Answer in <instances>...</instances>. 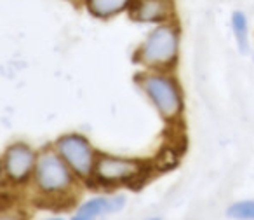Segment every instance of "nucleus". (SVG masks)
I'll list each match as a JSON object with an SVG mask.
<instances>
[{
  "instance_id": "obj_12",
  "label": "nucleus",
  "mask_w": 254,
  "mask_h": 220,
  "mask_svg": "<svg viewBox=\"0 0 254 220\" xmlns=\"http://www.w3.org/2000/svg\"><path fill=\"white\" fill-rule=\"evenodd\" d=\"M0 220H26V217L19 212H4L0 213Z\"/></svg>"
},
{
  "instance_id": "obj_9",
  "label": "nucleus",
  "mask_w": 254,
  "mask_h": 220,
  "mask_svg": "<svg viewBox=\"0 0 254 220\" xmlns=\"http://www.w3.org/2000/svg\"><path fill=\"white\" fill-rule=\"evenodd\" d=\"M132 0H84V7L96 19L108 21L120 14H127Z\"/></svg>"
},
{
  "instance_id": "obj_3",
  "label": "nucleus",
  "mask_w": 254,
  "mask_h": 220,
  "mask_svg": "<svg viewBox=\"0 0 254 220\" xmlns=\"http://www.w3.org/2000/svg\"><path fill=\"white\" fill-rule=\"evenodd\" d=\"M134 84L166 124L181 122L185 114V93L174 72L139 70L134 75Z\"/></svg>"
},
{
  "instance_id": "obj_11",
  "label": "nucleus",
  "mask_w": 254,
  "mask_h": 220,
  "mask_svg": "<svg viewBox=\"0 0 254 220\" xmlns=\"http://www.w3.org/2000/svg\"><path fill=\"white\" fill-rule=\"evenodd\" d=\"M226 217L232 220H254V199H242L228 206Z\"/></svg>"
},
{
  "instance_id": "obj_8",
  "label": "nucleus",
  "mask_w": 254,
  "mask_h": 220,
  "mask_svg": "<svg viewBox=\"0 0 254 220\" xmlns=\"http://www.w3.org/2000/svg\"><path fill=\"white\" fill-rule=\"evenodd\" d=\"M127 205L126 196L112 194V196H92V198L82 201L73 210L70 220H99L108 213H117Z\"/></svg>"
},
{
  "instance_id": "obj_5",
  "label": "nucleus",
  "mask_w": 254,
  "mask_h": 220,
  "mask_svg": "<svg viewBox=\"0 0 254 220\" xmlns=\"http://www.w3.org/2000/svg\"><path fill=\"white\" fill-rule=\"evenodd\" d=\"M53 147L66 166L73 171V175L85 185H91L94 173L96 159L99 150L92 145V142L85 135L78 131H70L60 135L53 142Z\"/></svg>"
},
{
  "instance_id": "obj_10",
  "label": "nucleus",
  "mask_w": 254,
  "mask_h": 220,
  "mask_svg": "<svg viewBox=\"0 0 254 220\" xmlns=\"http://www.w3.org/2000/svg\"><path fill=\"white\" fill-rule=\"evenodd\" d=\"M230 26H232L233 39L237 42V47L242 54L249 53V21H247L246 12L233 11L230 18Z\"/></svg>"
},
{
  "instance_id": "obj_7",
  "label": "nucleus",
  "mask_w": 254,
  "mask_h": 220,
  "mask_svg": "<svg viewBox=\"0 0 254 220\" xmlns=\"http://www.w3.org/2000/svg\"><path fill=\"white\" fill-rule=\"evenodd\" d=\"M129 18L141 25L155 26L176 18L174 0H132Z\"/></svg>"
},
{
  "instance_id": "obj_13",
  "label": "nucleus",
  "mask_w": 254,
  "mask_h": 220,
  "mask_svg": "<svg viewBox=\"0 0 254 220\" xmlns=\"http://www.w3.org/2000/svg\"><path fill=\"white\" fill-rule=\"evenodd\" d=\"M5 185V177H4V168H2V159H0V189Z\"/></svg>"
},
{
  "instance_id": "obj_2",
  "label": "nucleus",
  "mask_w": 254,
  "mask_h": 220,
  "mask_svg": "<svg viewBox=\"0 0 254 220\" xmlns=\"http://www.w3.org/2000/svg\"><path fill=\"white\" fill-rule=\"evenodd\" d=\"M181 26L178 19L160 23L150 28L145 39L132 53V61L141 70L174 72L180 61Z\"/></svg>"
},
{
  "instance_id": "obj_1",
  "label": "nucleus",
  "mask_w": 254,
  "mask_h": 220,
  "mask_svg": "<svg viewBox=\"0 0 254 220\" xmlns=\"http://www.w3.org/2000/svg\"><path fill=\"white\" fill-rule=\"evenodd\" d=\"M80 184L82 182L54 150L53 143L39 150V159L30 184L37 198L51 205H71L77 198Z\"/></svg>"
},
{
  "instance_id": "obj_15",
  "label": "nucleus",
  "mask_w": 254,
  "mask_h": 220,
  "mask_svg": "<svg viewBox=\"0 0 254 220\" xmlns=\"http://www.w3.org/2000/svg\"><path fill=\"white\" fill-rule=\"evenodd\" d=\"M146 220H162V219H157V217H152V219H146Z\"/></svg>"
},
{
  "instance_id": "obj_4",
  "label": "nucleus",
  "mask_w": 254,
  "mask_h": 220,
  "mask_svg": "<svg viewBox=\"0 0 254 220\" xmlns=\"http://www.w3.org/2000/svg\"><path fill=\"white\" fill-rule=\"evenodd\" d=\"M150 173H152V164L145 159L99 152L91 185L106 191L119 187H134L143 184L150 177Z\"/></svg>"
},
{
  "instance_id": "obj_6",
  "label": "nucleus",
  "mask_w": 254,
  "mask_h": 220,
  "mask_svg": "<svg viewBox=\"0 0 254 220\" xmlns=\"http://www.w3.org/2000/svg\"><path fill=\"white\" fill-rule=\"evenodd\" d=\"M2 168H4L5 185L12 189H23L32 184L33 171L39 159V150L28 142H18L9 143L4 149L2 156Z\"/></svg>"
},
{
  "instance_id": "obj_14",
  "label": "nucleus",
  "mask_w": 254,
  "mask_h": 220,
  "mask_svg": "<svg viewBox=\"0 0 254 220\" xmlns=\"http://www.w3.org/2000/svg\"><path fill=\"white\" fill-rule=\"evenodd\" d=\"M44 220H66L64 217H58V215H54V217H47V219H44Z\"/></svg>"
}]
</instances>
